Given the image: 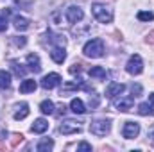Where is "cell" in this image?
I'll use <instances>...</instances> for the list:
<instances>
[{"instance_id": "cell-18", "label": "cell", "mask_w": 154, "mask_h": 152, "mask_svg": "<svg viewBox=\"0 0 154 152\" xmlns=\"http://www.w3.org/2000/svg\"><path fill=\"white\" fill-rule=\"evenodd\" d=\"M9 86H11V74L5 70H0V88L7 90Z\"/></svg>"}, {"instance_id": "cell-12", "label": "cell", "mask_w": 154, "mask_h": 152, "mask_svg": "<svg viewBox=\"0 0 154 152\" xmlns=\"http://www.w3.org/2000/svg\"><path fill=\"white\" fill-rule=\"evenodd\" d=\"M47 129H48V122H47L45 118H38V120L32 123V127H31V131H32V132H36V134L45 132Z\"/></svg>"}, {"instance_id": "cell-13", "label": "cell", "mask_w": 154, "mask_h": 152, "mask_svg": "<svg viewBox=\"0 0 154 152\" xmlns=\"http://www.w3.org/2000/svg\"><path fill=\"white\" fill-rule=\"evenodd\" d=\"M90 77L106 81V79H108V74H106V70H104L102 66H93V68H90Z\"/></svg>"}, {"instance_id": "cell-26", "label": "cell", "mask_w": 154, "mask_h": 152, "mask_svg": "<svg viewBox=\"0 0 154 152\" xmlns=\"http://www.w3.org/2000/svg\"><path fill=\"white\" fill-rule=\"evenodd\" d=\"M131 91H133V97H140L142 95V86L140 84H133L131 86Z\"/></svg>"}, {"instance_id": "cell-35", "label": "cell", "mask_w": 154, "mask_h": 152, "mask_svg": "<svg viewBox=\"0 0 154 152\" xmlns=\"http://www.w3.org/2000/svg\"><path fill=\"white\" fill-rule=\"evenodd\" d=\"M4 149H5V145H4V143L0 141V150H4Z\"/></svg>"}, {"instance_id": "cell-2", "label": "cell", "mask_w": 154, "mask_h": 152, "mask_svg": "<svg viewBox=\"0 0 154 152\" xmlns=\"http://www.w3.org/2000/svg\"><path fill=\"white\" fill-rule=\"evenodd\" d=\"M91 13H93L95 20L100 22V23H109V22L113 20L111 9H108V7L102 5V4H91Z\"/></svg>"}, {"instance_id": "cell-24", "label": "cell", "mask_w": 154, "mask_h": 152, "mask_svg": "<svg viewBox=\"0 0 154 152\" xmlns=\"http://www.w3.org/2000/svg\"><path fill=\"white\" fill-rule=\"evenodd\" d=\"M138 20L140 22H151V20H154V14L149 13V11H140L138 13Z\"/></svg>"}, {"instance_id": "cell-8", "label": "cell", "mask_w": 154, "mask_h": 152, "mask_svg": "<svg viewBox=\"0 0 154 152\" xmlns=\"http://www.w3.org/2000/svg\"><path fill=\"white\" fill-rule=\"evenodd\" d=\"M82 9L81 7H77V5H70L68 9H66V20L70 22V23H77V22H81L82 20Z\"/></svg>"}, {"instance_id": "cell-25", "label": "cell", "mask_w": 154, "mask_h": 152, "mask_svg": "<svg viewBox=\"0 0 154 152\" xmlns=\"http://www.w3.org/2000/svg\"><path fill=\"white\" fill-rule=\"evenodd\" d=\"M11 65H13V70H14V74H16L18 77H23V75H25V68H22V65H18L16 61H13Z\"/></svg>"}, {"instance_id": "cell-14", "label": "cell", "mask_w": 154, "mask_h": 152, "mask_svg": "<svg viewBox=\"0 0 154 152\" xmlns=\"http://www.w3.org/2000/svg\"><path fill=\"white\" fill-rule=\"evenodd\" d=\"M34 90H36V81H32V79H25L20 84V93H31Z\"/></svg>"}, {"instance_id": "cell-11", "label": "cell", "mask_w": 154, "mask_h": 152, "mask_svg": "<svg viewBox=\"0 0 154 152\" xmlns=\"http://www.w3.org/2000/svg\"><path fill=\"white\" fill-rule=\"evenodd\" d=\"M27 65H29V70L34 72V74H39L41 72V63H39V57L36 54H29L27 56Z\"/></svg>"}, {"instance_id": "cell-33", "label": "cell", "mask_w": 154, "mask_h": 152, "mask_svg": "<svg viewBox=\"0 0 154 152\" xmlns=\"http://www.w3.org/2000/svg\"><path fill=\"white\" fill-rule=\"evenodd\" d=\"M57 109H59V114H65V113H66V108H65V104H59V106H57Z\"/></svg>"}, {"instance_id": "cell-19", "label": "cell", "mask_w": 154, "mask_h": 152, "mask_svg": "<svg viewBox=\"0 0 154 152\" xmlns=\"http://www.w3.org/2000/svg\"><path fill=\"white\" fill-rule=\"evenodd\" d=\"M52 147H54V141L52 140H48V138H45V140H41L38 143V152H48V150H52Z\"/></svg>"}, {"instance_id": "cell-1", "label": "cell", "mask_w": 154, "mask_h": 152, "mask_svg": "<svg viewBox=\"0 0 154 152\" xmlns=\"http://www.w3.org/2000/svg\"><path fill=\"white\" fill-rule=\"evenodd\" d=\"M82 52H84V56H88V57H93V59H97V57H102V54H104V41H102L100 38L91 39V41H88V43L84 45Z\"/></svg>"}, {"instance_id": "cell-21", "label": "cell", "mask_w": 154, "mask_h": 152, "mask_svg": "<svg viewBox=\"0 0 154 152\" xmlns=\"http://www.w3.org/2000/svg\"><path fill=\"white\" fill-rule=\"evenodd\" d=\"M39 109H41L43 114H52L54 113V104H52L50 100H43V102L39 104Z\"/></svg>"}, {"instance_id": "cell-15", "label": "cell", "mask_w": 154, "mask_h": 152, "mask_svg": "<svg viewBox=\"0 0 154 152\" xmlns=\"http://www.w3.org/2000/svg\"><path fill=\"white\" fill-rule=\"evenodd\" d=\"M116 109L118 111H131V108H133V99H120V100H116Z\"/></svg>"}, {"instance_id": "cell-7", "label": "cell", "mask_w": 154, "mask_h": 152, "mask_svg": "<svg viewBox=\"0 0 154 152\" xmlns=\"http://www.w3.org/2000/svg\"><path fill=\"white\" fill-rule=\"evenodd\" d=\"M59 132L65 134V136H68V134H75V132H81V127L77 125V122H74V120H66V122L61 123Z\"/></svg>"}, {"instance_id": "cell-3", "label": "cell", "mask_w": 154, "mask_h": 152, "mask_svg": "<svg viewBox=\"0 0 154 152\" xmlns=\"http://www.w3.org/2000/svg\"><path fill=\"white\" fill-rule=\"evenodd\" d=\"M111 129V123L109 120H95L90 123V132L95 134V136H106Z\"/></svg>"}, {"instance_id": "cell-22", "label": "cell", "mask_w": 154, "mask_h": 152, "mask_svg": "<svg viewBox=\"0 0 154 152\" xmlns=\"http://www.w3.org/2000/svg\"><path fill=\"white\" fill-rule=\"evenodd\" d=\"M138 113L142 114V116H149V114H154V109H152V106H149L147 102H143V104L138 106Z\"/></svg>"}, {"instance_id": "cell-23", "label": "cell", "mask_w": 154, "mask_h": 152, "mask_svg": "<svg viewBox=\"0 0 154 152\" xmlns=\"http://www.w3.org/2000/svg\"><path fill=\"white\" fill-rule=\"evenodd\" d=\"M23 141V134H20V132H14L13 136H11V147L13 149H16L20 143Z\"/></svg>"}, {"instance_id": "cell-20", "label": "cell", "mask_w": 154, "mask_h": 152, "mask_svg": "<svg viewBox=\"0 0 154 152\" xmlns=\"http://www.w3.org/2000/svg\"><path fill=\"white\" fill-rule=\"evenodd\" d=\"M27 114H29V106H27V104L23 102V104H22V106L18 108V111L14 113V120H23V118H25Z\"/></svg>"}, {"instance_id": "cell-9", "label": "cell", "mask_w": 154, "mask_h": 152, "mask_svg": "<svg viewBox=\"0 0 154 152\" xmlns=\"http://www.w3.org/2000/svg\"><path fill=\"white\" fill-rule=\"evenodd\" d=\"M124 90H125L124 84H120V82H109V86L106 88V97L108 99H115L116 95L124 93Z\"/></svg>"}, {"instance_id": "cell-16", "label": "cell", "mask_w": 154, "mask_h": 152, "mask_svg": "<svg viewBox=\"0 0 154 152\" xmlns=\"http://www.w3.org/2000/svg\"><path fill=\"white\" fill-rule=\"evenodd\" d=\"M70 108H72V111L75 114H82L86 111V108H84V102L81 100V99H74L72 102H70Z\"/></svg>"}, {"instance_id": "cell-27", "label": "cell", "mask_w": 154, "mask_h": 152, "mask_svg": "<svg viewBox=\"0 0 154 152\" xmlns=\"http://www.w3.org/2000/svg\"><path fill=\"white\" fill-rule=\"evenodd\" d=\"M13 43H14L16 47H23V45L27 43V39L23 38V36H20V38H18V36H14V38H13Z\"/></svg>"}, {"instance_id": "cell-30", "label": "cell", "mask_w": 154, "mask_h": 152, "mask_svg": "<svg viewBox=\"0 0 154 152\" xmlns=\"http://www.w3.org/2000/svg\"><path fill=\"white\" fill-rule=\"evenodd\" d=\"M90 106H91V108H97V106H99V97H97V95H93V99H91V95H90Z\"/></svg>"}, {"instance_id": "cell-5", "label": "cell", "mask_w": 154, "mask_h": 152, "mask_svg": "<svg viewBox=\"0 0 154 152\" xmlns=\"http://www.w3.org/2000/svg\"><path fill=\"white\" fill-rule=\"evenodd\" d=\"M122 134H124V138L133 140V138H136L140 134V125L136 122H125V125L122 129Z\"/></svg>"}, {"instance_id": "cell-17", "label": "cell", "mask_w": 154, "mask_h": 152, "mask_svg": "<svg viewBox=\"0 0 154 152\" xmlns=\"http://www.w3.org/2000/svg\"><path fill=\"white\" fill-rule=\"evenodd\" d=\"M14 27H16V31H25V29H29V20L27 18H23V16H14Z\"/></svg>"}, {"instance_id": "cell-31", "label": "cell", "mask_w": 154, "mask_h": 152, "mask_svg": "<svg viewBox=\"0 0 154 152\" xmlns=\"http://www.w3.org/2000/svg\"><path fill=\"white\" fill-rule=\"evenodd\" d=\"M5 29H7V20L4 16H0V32H4Z\"/></svg>"}, {"instance_id": "cell-28", "label": "cell", "mask_w": 154, "mask_h": 152, "mask_svg": "<svg viewBox=\"0 0 154 152\" xmlns=\"http://www.w3.org/2000/svg\"><path fill=\"white\" fill-rule=\"evenodd\" d=\"M77 150H81V152H90V150H91V145H90V143H86V141H82V143L77 147Z\"/></svg>"}, {"instance_id": "cell-32", "label": "cell", "mask_w": 154, "mask_h": 152, "mask_svg": "<svg viewBox=\"0 0 154 152\" xmlns=\"http://www.w3.org/2000/svg\"><path fill=\"white\" fill-rule=\"evenodd\" d=\"M147 43H151V45H154V31H151V32L147 34Z\"/></svg>"}, {"instance_id": "cell-29", "label": "cell", "mask_w": 154, "mask_h": 152, "mask_svg": "<svg viewBox=\"0 0 154 152\" xmlns=\"http://www.w3.org/2000/svg\"><path fill=\"white\" fill-rule=\"evenodd\" d=\"M68 72H70L72 75H75V74H79V72H81V63H75V65H72V66L68 68Z\"/></svg>"}, {"instance_id": "cell-10", "label": "cell", "mask_w": 154, "mask_h": 152, "mask_svg": "<svg viewBox=\"0 0 154 152\" xmlns=\"http://www.w3.org/2000/svg\"><path fill=\"white\" fill-rule=\"evenodd\" d=\"M50 57H52V61H54V63L61 65V63L66 59V52H65V48H63V47H54V48L50 50Z\"/></svg>"}, {"instance_id": "cell-34", "label": "cell", "mask_w": 154, "mask_h": 152, "mask_svg": "<svg viewBox=\"0 0 154 152\" xmlns=\"http://www.w3.org/2000/svg\"><path fill=\"white\" fill-rule=\"evenodd\" d=\"M149 100H151V104L154 106V93H151V95H149Z\"/></svg>"}, {"instance_id": "cell-6", "label": "cell", "mask_w": 154, "mask_h": 152, "mask_svg": "<svg viewBox=\"0 0 154 152\" xmlns=\"http://www.w3.org/2000/svg\"><path fill=\"white\" fill-rule=\"evenodd\" d=\"M59 82H61V75H59V74H48V75H45L41 79V88L52 90V88H56Z\"/></svg>"}, {"instance_id": "cell-4", "label": "cell", "mask_w": 154, "mask_h": 152, "mask_svg": "<svg viewBox=\"0 0 154 152\" xmlns=\"http://www.w3.org/2000/svg\"><path fill=\"white\" fill-rule=\"evenodd\" d=\"M125 70H127L131 75H140V74H142V70H143L142 57H140L138 54L131 56V57H129V61H127V66H125Z\"/></svg>"}]
</instances>
